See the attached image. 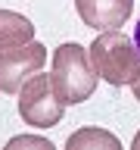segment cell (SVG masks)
Returning a JSON list of instances; mask_svg holds the SVG:
<instances>
[{
    "label": "cell",
    "mask_w": 140,
    "mask_h": 150,
    "mask_svg": "<svg viewBox=\"0 0 140 150\" xmlns=\"http://www.w3.org/2000/svg\"><path fill=\"white\" fill-rule=\"evenodd\" d=\"M50 81H53V91L59 94V100L65 106H75V103H84L97 91V81L100 75L90 63V50L81 44H59L53 53V72H50Z\"/></svg>",
    "instance_id": "obj_1"
},
{
    "label": "cell",
    "mask_w": 140,
    "mask_h": 150,
    "mask_svg": "<svg viewBox=\"0 0 140 150\" xmlns=\"http://www.w3.org/2000/svg\"><path fill=\"white\" fill-rule=\"evenodd\" d=\"M90 63L97 69L106 84H134V78L140 75V47L131 44L128 35H121L118 28L115 31H100L97 41L90 47Z\"/></svg>",
    "instance_id": "obj_2"
},
{
    "label": "cell",
    "mask_w": 140,
    "mask_h": 150,
    "mask_svg": "<svg viewBox=\"0 0 140 150\" xmlns=\"http://www.w3.org/2000/svg\"><path fill=\"white\" fill-rule=\"evenodd\" d=\"M65 103L59 100V94L53 91V81L50 75L34 72L22 88H19V116L25 125H34V128H53L62 119Z\"/></svg>",
    "instance_id": "obj_3"
},
{
    "label": "cell",
    "mask_w": 140,
    "mask_h": 150,
    "mask_svg": "<svg viewBox=\"0 0 140 150\" xmlns=\"http://www.w3.org/2000/svg\"><path fill=\"white\" fill-rule=\"evenodd\" d=\"M47 63V47L37 41H28L22 47H0V91L19 94V88L41 72Z\"/></svg>",
    "instance_id": "obj_4"
},
{
    "label": "cell",
    "mask_w": 140,
    "mask_h": 150,
    "mask_svg": "<svg viewBox=\"0 0 140 150\" xmlns=\"http://www.w3.org/2000/svg\"><path fill=\"white\" fill-rule=\"evenodd\" d=\"M75 9L84 25L97 31H115L131 19L134 0H75Z\"/></svg>",
    "instance_id": "obj_5"
},
{
    "label": "cell",
    "mask_w": 140,
    "mask_h": 150,
    "mask_svg": "<svg viewBox=\"0 0 140 150\" xmlns=\"http://www.w3.org/2000/svg\"><path fill=\"white\" fill-rule=\"evenodd\" d=\"M28 41H34L31 19L13 9H0V47H22Z\"/></svg>",
    "instance_id": "obj_6"
},
{
    "label": "cell",
    "mask_w": 140,
    "mask_h": 150,
    "mask_svg": "<svg viewBox=\"0 0 140 150\" xmlns=\"http://www.w3.org/2000/svg\"><path fill=\"white\" fill-rule=\"evenodd\" d=\"M65 147L69 150H93V147H100V150H121V141L115 138V134H109L106 128H81V131H75L72 138L65 141Z\"/></svg>",
    "instance_id": "obj_7"
},
{
    "label": "cell",
    "mask_w": 140,
    "mask_h": 150,
    "mask_svg": "<svg viewBox=\"0 0 140 150\" xmlns=\"http://www.w3.org/2000/svg\"><path fill=\"white\" fill-rule=\"evenodd\" d=\"M22 144H37V147H50V141H44V138H13V147H22Z\"/></svg>",
    "instance_id": "obj_8"
},
{
    "label": "cell",
    "mask_w": 140,
    "mask_h": 150,
    "mask_svg": "<svg viewBox=\"0 0 140 150\" xmlns=\"http://www.w3.org/2000/svg\"><path fill=\"white\" fill-rule=\"evenodd\" d=\"M131 88H134V97H137V100H140V75H137V78H134V84H131Z\"/></svg>",
    "instance_id": "obj_9"
},
{
    "label": "cell",
    "mask_w": 140,
    "mask_h": 150,
    "mask_svg": "<svg viewBox=\"0 0 140 150\" xmlns=\"http://www.w3.org/2000/svg\"><path fill=\"white\" fill-rule=\"evenodd\" d=\"M134 44L140 47V22H137V28H134Z\"/></svg>",
    "instance_id": "obj_10"
},
{
    "label": "cell",
    "mask_w": 140,
    "mask_h": 150,
    "mask_svg": "<svg viewBox=\"0 0 140 150\" xmlns=\"http://www.w3.org/2000/svg\"><path fill=\"white\" fill-rule=\"evenodd\" d=\"M131 147H134V150H140V131H137V138L131 141Z\"/></svg>",
    "instance_id": "obj_11"
}]
</instances>
